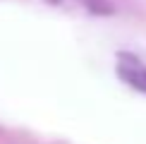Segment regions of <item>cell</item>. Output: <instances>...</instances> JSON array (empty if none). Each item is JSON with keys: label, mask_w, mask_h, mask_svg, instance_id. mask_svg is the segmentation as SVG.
Wrapping results in <instances>:
<instances>
[{"label": "cell", "mask_w": 146, "mask_h": 144, "mask_svg": "<svg viewBox=\"0 0 146 144\" xmlns=\"http://www.w3.org/2000/svg\"><path fill=\"white\" fill-rule=\"evenodd\" d=\"M117 75H120V79H122L127 87L146 94V65L139 58L129 55V53H120V58H117Z\"/></svg>", "instance_id": "obj_1"}]
</instances>
